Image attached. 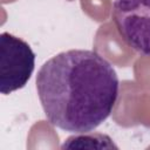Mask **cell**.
<instances>
[{
    "instance_id": "obj_1",
    "label": "cell",
    "mask_w": 150,
    "mask_h": 150,
    "mask_svg": "<svg viewBox=\"0 0 150 150\" xmlns=\"http://www.w3.org/2000/svg\"><path fill=\"white\" fill-rule=\"evenodd\" d=\"M36 90L48 122L68 132L95 130L112 112L120 81L111 63L89 49H69L47 60Z\"/></svg>"
},
{
    "instance_id": "obj_2",
    "label": "cell",
    "mask_w": 150,
    "mask_h": 150,
    "mask_svg": "<svg viewBox=\"0 0 150 150\" xmlns=\"http://www.w3.org/2000/svg\"><path fill=\"white\" fill-rule=\"evenodd\" d=\"M35 68V53L22 39L0 34V93L8 95L23 88Z\"/></svg>"
},
{
    "instance_id": "obj_3",
    "label": "cell",
    "mask_w": 150,
    "mask_h": 150,
    "mask_svg": "<svg viewBox=\"0 0 150 150\" xmlns=\"http://www.w3.org/2000/svg\"><path fill=\"white\" fill-rule=\"evenodd\" d=\"M112 21L131 49L150 56V0H114Z\"/></svg>"
},
{
    "instance_id": "obj_4",
    "label": "cell",
    "mask_w": 150,
    "mask_h": 150,
    "mask_svg": "<svg viewBox=\"0 0 150 150\" xmlns=\"http://www.w3.org/2000/svg\"><path fill=\"white\" fill-rule=\"evenodd\" d=\"M61 149H118L112 139L101 132H81L64 139Z\"/></svg>"
}]
</instances>
